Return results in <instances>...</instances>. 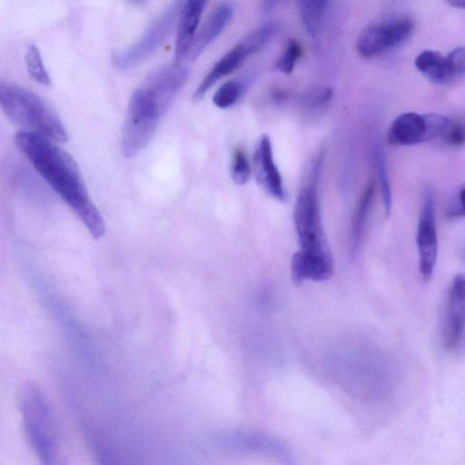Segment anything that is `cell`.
<instances>
[{
	"instance_id": "cell-20",
	"label": "cell",
	"mask_w": 465,
	"mask_h": 465,
	"mask_svg": "<svg viewBox=\"0 0 465 465\" xmlns=\"http://www.w3.org/2000/svg\"><path fill=\"white\" fill-rule=\"evenodd\" d=\"M245 84L239 80L223 84L213 95V102L220 109L232 106L244 94Z\"/></svg>"
},
{
	"instance_id": "cell-12",
	"label": "cell",
	"mask_w": 465,
	"mask_h": 465,
	"mask_svg": "<svg viewBox=\"0 0 465 465\" xmlns=\"http://www.w3.org/2000/svg\"><path fill=\"white\" fill-rule=\"evenodd\" d=\"M253 166L256 179L263 190L272 198L284 202L287 194L273 159L271 140L266 134L262 135L256 143Z\"/></svg>"
},
{
	"instance_id": "cell-9",
	"label": "cell",
	"mask_w": 465,
	"mask_h": 465,
	"mask_svg": "<svg viewBox=\"0 0 465 465\" xmlns=\"http://www.w3.org/2000/svg\"><path fill=\"white\" fill-rule=\"evenodd\" d=\"M416 241L420 274L424 281H429L433 274L438 253L434 197L430 189L424 193Z\"/></svg>"
},
{
	"instance_id": "cell-23",
	"label": "cell",
	"mask_w": 465,
	"mask_h": 465,
	"mask_svg": "<svg viewBox=\"0 0 465 465\" xmlns=\"http://www.w3.org/2000/svg\"><path fill=\"white\" fill-rule=\"evenodd\" d=\"M426 123L425 142H430L439 137H443L451 124V119L445 114L430 113L424 114Z\"/></svg>"
},
{
	"instance_id": "cell-25",
	"label": "cell",
	"mask_w": 465,
	"mask_h": 465,
	"mask_svg": "<svg viewBox=\"0 0 465 465\" xmlns=\"http://www.w3.org/2000/svg\"><path fill=\"white\" fill-rule=\"evenodd\" d=\"M442 139L450 145L460 146L465 140L464 126L461 123L451 122Z\"/></svg>"
},
{
	"instance_id": "cell-22",
	"label": "cell",
	"mask_w": 465,
	"mask_h": 465,
	"mask_svg": "<svg viewBox=\"0 0 465 465\" xmlns=\"http://www.w3.org/2000/svg\"><path fill=\"white\" fill-rule=\"evenodd\" d=\"M251 165L244 151L237 147L233 150L231 161V177L239 185L246 183L251 176Z\"/></svg>"
},
{
	"instance_id": "cell-17",
	"label": "cell",
	"mask_w": 465,
	"mask_h": 465,
	"mask_svg": "<svg viewBox=\"0 0 465 465\" xmlns=\"http://www.w3.org/2000/svg\"><path fill=\"white\" fill-rule=\"evenodd\" d=\"M375 192V182L370 180L363 190L361 198L356 205L351 223V241L353 252L358 248L361 242L362 232L368 217L370 207L371 206Z\"/></svg>"
},
{
	"instance_id": "cell-13",
	"label": "cell",
	"mask_w": 465,
	"mask_h": 465,
	"mask_svg": "<svg viewBox=\"0 0 465 465\" xmlns=\"http://www.w3.org/2000/svg\"><path fill=\"white\" fill-rule=\"evenodd\" d=\"M189 71L181 63L165 65L152 73L143 82L168 110L187 80Z\"/></svg>"
},
{
	"instance_id": "cell-21",
	"label": "cell",
	"mask_w": 465,
	"mask_h": 465,
	"mask_svg": "<svg viewBox=\"0 0 465 465\" xmlns=\"http://www.w3.org/2000/svg\"><path fill=\"white\" fill-rule=\"evenodd\" d=\"M25 58L27 71L31 77L41 84L49 85L51 79L44 66L38 47L34 45H29Z\"/></svg>"
},
{
	"instance_id": "cell-5",
	"label": "cell",
	"mask_w": 465,
	"mask_h": 465,
	"mask_svg": "<svg viewBox=\"0 0 465 465\" xmlns=\"http://www.w3.org/2000/svg\"><path fill=\"white\" fill-rule=\"evenodd\" d=\"M321 160L314 164L308 183L301 189L295 202L293 220L300 252L306 255L332 259L321 220L318 176Z\"/></svg>"
},
{
	"instance_id": "cell-19",
	"label": "cell",
	"mask_w": 465,
	"mask_h": 465,
	"mask_svg": "<svg viewBox=\"0 0 465 465\" xmlns=\"http://www.w3.org/2000/svg\"><path fill=\"white\" fill-rule=\"evenodd\" d=\"M375 166L380 183V190L384 208V213L388 216L391 209V191L387 171L385 154L380 145H376L374 151Z\"/></svg>"
},
{
	"instance_id": "cell-27",
	"label": "cell",
	"mask_w": 465,
	"mask_h": 465,
	"mask_svg": "<svg viewBox=\"0 0 465 465\" xmlns=\"http://www.w3.org/2000/svg\"><path fill=\"white\" fill-rule=\"evenodd\" d=\"M447 3L454 7L464 8L465 0H446Z\"/></svg>"
},
{
	"instance_id": "cell-3",
	"label": "cell",
	"mask_w": 465,
	"mask_h": 465,
	"mask_svg": "<svg viewBox=\"0 0 465 465\" xmlns=\"http://www.w3.org/2000/svg\"><path fill=\"white\" fill-rule=\"evenodd\" d=\"M0 108L22 131L54 142H67L68 134L57 114L40 96L18 84L0 80Z\"/></svg>"
},
{
	"instance_id": "cell-7",
	"label": "cell",
	"mask_w": 465,
	"mask_h": 465,
	"mask_svg": "<svg viewBox=\"0 0 465 465\" xmlns=\"http://www.w3.org/2000/svg\"><path fill=\"white\" fill-rule=\"evenodd\" d=\"M180 9L179 3L171 5L152 23L138 41L115 56L114 64L121 70H128L150 56L169 35Z\"/></svg>"
},
{
	"instance_id": "cell-16",
	"label": "cell",
	"mask_w": 465,
	"mask_h": 465,
	"mask_svg": "<svg viewBox=\"0 0 465 465\" xmlns=\"http://www.w3.org/2000/svg\"><path fill=\"white\" fill-rule=\"evenodd\" d=\"M207 1L185 0L184 5L181 6L174 52L176 63L184 60Z\"/></svg>"
},
{
	"instance_id": "cell-6",
	"label": "cell",
	"mask_w": 465,
	"mask_h": 465,
	"mask_svg": "<svg viewBox=\"0 0 465 465\" xmlns=\"http://www.w3.org/2000/svg\"><path fill=\"white\" fill-rule=\"evenodd\" d=\"M276 27L273 25H264L232 47L213 65L199 84L192 96L193 102H201L214 84L237 70L247 57L260 51L274 35Z\"/></svg>"
},
{
	"instance_id": "cell-26",
	"label": "cell",
	"mask_w": 465,
	"mask_h": 465,
	"mask_svg": "<svg viewBox=\"0 0 465 465\" xmlns=\"http://www.w3.org/2000/svg\"><path fill=\"white\" fill-rule=\"evenodd\" d=\"M448 216L450 219L464 216V186H461L454 197V201L448 210Z\"/></svg>"
},
{
	"instance_id": "cell-1",
	"label": "cell",
	"mask_w": 465,
	"mask_h": 465,
	"mask_svg": "<svg viewBox=\"0 0 465 465\" xmlns=\"http://www.w3.org/2000/svg\"><path fill=\"white\" fill-rule=\"evenodd\" d=\"M18 150L37 173L74 210L94 239L105 232L104 219L92 203L74 159L52 140L20 131L14 138Z\"/></svg>"
},
{
	"instance_id": "cell-11",
	"label": "cell",
	"mask_w": 465,
	"mask_h": 465,
	"mask_svg": "<svg viewBox=\"0 0 465 465\" xmlns=\"http://www.w3.org/2000/svg\"><path fill=\"white\" fill-rule=\"evenodd\" d=\"M415 65L432 83L446 84L463 75L465 51L457 47L443 55L439 51L425 50L416 57Z\"/></svg>"
},
{
	"instance_id": "cell-10",
	"label": "cell",
	"mask_w": 465,
	"mask_h": 465,
	"mask_svg": "<svg viewBox=\"0 0 465 465\" xmlns=\"http://www.w3.org/2000/svg\"><path fill=\"white\" fill-rule=\"evenodd\" d=\"M464 311L465 280L463 274H458L450 285L445 302L443 341L449 351H457L463 345Z\"/></svg>"
},
{
	"instance_id": "cell-28",
	"label": "cell",
	"mask_w": 465,
	"mask_h": 465,
	"mask_svg": "<svg viewBox=\"0 0 465 465\" xmlns=\"http://www.w3.org/2000/svg\"><path fill=\"white\" fill-rule=\"evenodd\" d=\"M144 1L145 0H129V2H131L134 5H139V4H142Z\"/></svg>"
},
{
	"instance_id": "cell-8",
	"label": "cell",
	"mask_w": 465,
	"mask_h": 465,
	"mask_svg": "<svg viewBox=\"0 0 465 465\" xmlns=\"http://www.w3.org/2000/svg\"><path fill=\"white\" fill-rule=\"evenodd\" d=\"M413 30L409 17H397L366 28L357 42L362 57H372L393 48L407 40Z\"/></svg>"
},
{
	"instance_id": "cell-2",
	"label": "cell",
	"mask_w": 465,
	"mask_h": 465,
	"mask_svg": "<svg viewBox=\"0 0 465 465\" xmlns=\"http://www.w3.org/2000/svg\"><path fill=\"white\" fill-rule=\"evenodd\" d=\"M17 401L30 449L41 463L55 464L60 437L54 412L46 395L38 385L27 381L20 387Z\"/></svg>"
},
{
	"instance_id": "cell-4",
	"label": "cell",
	"mask_w": 465,
	"mask_h": 465,
	"mask_svg": "<svg viewBox=\"0 0 465 465\" xmlns=\"http://www.w3.org/2000/svg\"><path fill=\"white\" fill-rule=\"evenodd\" d=\"M166 111L144 84L133 93L122 132V150L125 157H134L146 147Z\"/></svg>"
},
{
	"instance_id": "cell-14",
	"label": "cell",
	"mask_w": 465,
	"mask_h": 465,
	"mask_svg": "<svg viewBox=\"0 0 465 465\" xmlns=\"http://www.w3.org/2000/svg\"><path fill=\"white\" fill-rule=\"evenodd\" d=\"M232 8L229 5L223 4L217 6L200 29L196 30L184 60L189 62L195 60L224 30L232 19Z\"/></svg>"
},
{
	"instance_id": "cell-24",
	"label": "cell",
	"mask_w": 465,
	"mask_h": 465,
	"mask_svg": "<svg viewBox=\"0 0 465 465\" xmlns=\"http://www.w3.org/2000/svg\"><path fill=\"white\" fill-rule=\"evenodd\" d=\"M301 55L300 44L294 39L289 40L283 54L275 64V69L286 74H291Z\"/></svg>"
},
{
	"instance_id": "cell-18",
	"label": "cell",
	"mask_w": 465,
	"mask_h": 465,
	"mask_svg": "<svg viewBox=\"0 0 465 465\" xmlns=\"http://www.w3.org/2000/svg\"><path fill=\"white\" fill-rule=\"evenodd\" d=\"M329 0H300V10L304 28L314 36L318 34Z\"/></svg>"
},
{
	"instance_id": "cell-15",
	"label": "cell",
	"mask_w": 465,
	"mask_h": 465,
	"mask_svg": "<svg viewBox=\"0 0 465 465\" xmlns=\"http://www.w3.org/2000/svg\"><path fill=\"white\" fill-rule=\"evenodd\" d=\"M426 123L424 114L408 112L394 119L388 132V142L396 146L415 145L425 143Z\"/></svg>"
}]
</instances>
